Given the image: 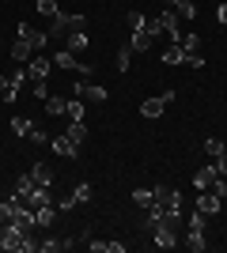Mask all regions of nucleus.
<instances>
[{"label": "nucleus", "instance_id": "nucleus-29", "mask_svg": "<svg viewBox=\"0 0 227 253\" xmlns=\"http://www.w3.org/2000/svg\"><path fill=\"white\" fill-rule=\"evenodd\" d=\"M129 61H133V49H129V45H121L118 61H114V64H118V72H129Z\"/></svg>", "mask_w": 227, "mask_h": 253}, {"label": "nucleus", "instance_id": "nucleus-39", "mask_svg": "<svg viewBox=\"0 0 227 253\" xmlns=\"http://www.w3.org/2000/svg\"><path fill=\"white\" fill-rule=\"evenodd\" d=\"M72 208H76V201H72V197H65V201L57 204V211H72Z\"/></svg>", "mask_w": 227, "mask_h": 253}, {"label": "nucleus", "instance_id": "nucleus-14", "mask_svg": "<svg viewBox=\"0 0 227 253\" xmlns=\"http://www.w3.org/2000/svg\"><path fill=\"white\" fill-rule=\"evenodd\" d=\"M27 76H31V84L45 80V76H49V61H42V57H34V61L27 64Z\"/></svg>", "mask_w": 227, "mask_h": 253}, {"label": "nucleus", "instance_id": "nucleus-27", "mask_svg": "<svg viewBox=\"0 0 227 253\" xmlns=\"http://www.w3.org/2000/svg\"><path fill=\"white\" fill-rule=\"evenodd\" d=\"M163 64H185V53H182V45H171V49L163 53Z\"/></svg>", "mask_w": 227, "mask_h": 253}, {"label": "nucleus", "instance_id": "nucleus-31", "mask_svg": "<svg viewBox=\"0 0 227 253\" xmlns=\"http://www.w3.org/2000/svg\"><path fill=\"white\" fill-rule=\"evenodd\" d=\"M133 201L140 204V208H148V204L155 201V189H133Z\"/></svg>", "mask_w": 227, "mask_h": 253}, {"label": "nucleus", "instance_id": "nucleus-21", "mask_svg": "<svg viewBox=\"0 0 227 253\" xmlns=\"http://www.w3.org/2000/svg\"><path fill=\"white\" fill-rule=\"evenodd\" d=\"M34 219H38V227H49V223L57 219V211H53V204H42V208H34Z\"/></svg>", "mask_w": 227, "mask_h": 253}, {"label": "nucleus", "instance_id": "nucleus-12", "mask_svg": "<svg viewBox=\"0 0 227 253\" xmlns=\"http://www.w3.org/2000/svg\"><path fill=\"white\" fill-rule=\"evenodd\" d=\"M68 42V53H87V45H91V38H87V31H72L65 38Z\"/></svg>", "mask_w": 227, "mask_h": 253}, {"label": "nucleus", "instance_id": "nucleus-3", "mask_svg": "<svg viewBox=\"0 0 227 253\" xmlns=\"http://www.w3.org/2000/svg\"><path fill=\"white\" fill-rule=\"evenodd\" d=\"M15 38H19V42H27V45H31L34 53H38V49H42L45 42H49V34H45V31H34L31 23H19V31H15Z\"/></svg>", "mask_w": 227, "mask_h": 253}, {"label": "nucleus", "instance_id": "nucleus-16", "mask_svg": "<svg viewBox=\"0 0 227 253\" xmlns=\"http://www.w3.org/2000/svg\"><path fill=\"white\" fill-rule=\"evenodd\" d=\"M185 246H189V250L193 253H205V231H201V227H189V234H185Z\"/></svg>", "mask_w": 227, "mask_h": 253}, {"label": "nucleus", "instance_id": "nucleus-24", "mask_svg": "<svg viewBox=\"0 0 227 253\" xmlns=\"http://www.w3.org/2000/svg\"><path fill=\"white\" fill-rule=\"evenodd\" d=\"M91 197H95V189H91L87 181H80V185H76V189H72V201H76V204H87V201H91Z\"/></svg>", "mask_w": 227, "mask_h": 253}, {"label": "nucleus", "instance_id": "nucleus-23", "mask_svg": "<svg viewBox=\"0 0 227 253\" xmlns=\"http://www.w3.org/2000/svg\"><path fill=\"white\" fill-rule=\"evenodd\" d=\"M178 45H182V53H185V57L201 53V38H197V34H182V42H178Z\"/></svg>", "mask_w": 227, "mask_h": 253}, {"label": "nucleus", "instance_id": "nucleus-7", "mask_svg": "<svg viewBox=\"0 0 227 253\" xmlns=\"http://www.w3.org/2000/svg\"><path fill=\"white\" fill-rule=\"evenodd\" d=\"M31 178H34V185H45V189H53V167L49 163H34L31 167Z\"/></svg>", "mask_w": 227, "mask_h": 253}, {"label": "nucleus", "instance_id": "nucleus-36", "mask_svg": "<svg viewBox=\"0 0 227 253\" xmlns=\"http://www.w3.org/2000/svg\"><path fill=\"white\" fill-rule=\"evenodd\" d=\"M208 189L216 193V197H227V181H224V178H216V181H212V185H208Z\"/></svg>", "mask_w": 227, "mask_h": 253}, {"label": "nucleus", "instance_id": "nucleus-26", "mask_svg": "<svg viewBox=\"0 0 227 253\" xmlns=\"http://www.w3.org/2000/svg\"><path fill=\"white\" fill-rule=\"evenodd\" d=\"M125 23H129V31H144V23H148V15H144V11H136V8H133L129 15H125Z\"/></svg>", "mask_w": 227, "mask_h": 253}, {"label": "nucleus", "instance_id": "nucleus-15", "mask_svg": "<svg viewBox=\"0 0 227 253\" xmlns=\"http://www.w3.org/2000/svg\"><path fill=\"white\" fill-rule=\"evenodd\" d=\"M129 49H133V53H148V49H151V34H148V31H133Z\"/></svg>", "mask_w": 227, "mask_h": 253}, {"label": "nucleus", "instance_id": "nucleus-32", "mask_svg": "<svg viewBox=\"0 0 227 253\" xmlns=\"http://www.w3.org/2000/svg\"><path fill=\"white\" fill-rule=\"evenodd\" d=\"M57 11H61V8H57V0H38V15H45V19H53Z\"/></svg>", "mask_w": 227, "mask_h": 253}, {"label": "nucleus", "instance_id": "nucleus-10", "mask_svg": "<svg viewBox=\"0 0 227 253\" xmlns=\"http://www.w3.org/2000/svg\"><path fill=\"white\" fill-rule=\"evenodd\" d=\"M163 4H167L171 11H178V19H185V23H189V19H197V8L189 4V0H163Z\"/></svg>", "mask_w": 227, "mask_h": 253}, {"label": "nucleus", "instance_id": "nucleus-8", "mask_svg": "<svg viewBox=\"0 0 227 253\" xmlns=\"http://www.w3.org/2000/svg\"><path fill=\"white\" fill-rule=\"evenodd\" d=\"M220 178V170H216V163H208V167H201L193 174V189H208V185H212V181Z\"/></svg>", "mask_w": 227, "mask_h": 253}, {"label": "nucleus", "instance_id": "nucleus-40", "mask_svg": "<svg viewBox=\"0 0 227 253\" xmlns=\"http://www.w3.org/2000/svg\"><path fill=\"white\" fill-rule=\"evenodd\" d=\"M216 19H220V23H224V27H227V0H224V4H220V11H216Z\"/></svg>", "mask_w": 227, "mask_h": 253}, {"label": "nucleus", "instance_id": "nucleus-25", "mask_svg": "<svg viewBox=\"0 0 227 253\" xmlns=\"http://www.w3.org/2000/svg\"><path fill=\"white\" fill-rule=\"evenodd\" d=\"M31 128H34L31 117H11V132H15V136H27Z\"/></svg>", "mask_w": 227, "mask_h": 253}, {"label": "nucleus", "instance_id": "nucleus-11", "mask_svg": "<svg viewBox=\"0 0 227 253\" xmlns=\"http://www.w3.org/2000/svg\"><path fill=\"white\" fill-rule=\"evenodd\" d=\"M163 110H167V98H163V95L144 98V102H140V114L144 117H163Z\"/></svg>", "mask_w": 227, "mask_h": 253}, {"label": "nucleus", "instance_id": "nucleus-19", "mask_svg": "<svg viewBox=\"0 0 227 253\" xmlns=\"http://www.w3.org/2000/svg\"><path fill=\"white\" fill-rule=\"evenodd\" d=\"M72 246V238H45V242H38V253H57V250H68Z\"/></svg>", "mask_w": 227, "mask_h": 253}, {"label": "nucleus", "instance_id": "nucleus-35", "mask_svg": "<svg viewBox=\"0 0 227 253\" xmlns=\"http://www.w3.org/2000/svg\"><path fill=\"white\" fill-rule=\"evenodd\" d=\"M205 219H208L205 211H197V208H193V215H189V227H201V231H205Z\"/></svg>", "mask_w": 227, "mask_h": 253}, {"label": "nucleus", "instance_id": "nucleus-18", "mask_svg": "<svg viewBox=\"0 0 227 253\" xmlns=\"http://www.w3.org/2000/svg\"><path fill=\"white\" fill-rule=\"evenodd\" d=\"M65 110H68V98H61V95H49V98H45V114H49V117H61Z\"/></svg>", "mask_w": 227, "mask_h": 253}, {"label": "nucleus", "instance_id": "nucleus-22", "mask_svg": "<svg viewBox=\"0 0 227 253\" xmlns=\"http://www.w3.org/2000/svg\"><path fill=\"white\" fill-rule=\"evenodd\" d=\"M65 117H68V121H84V98H80V95H76V98H68Z\"/></svg>", "mask_w": 227, "mask_h": 253}, {"label": "nucleus", "instance_id": "nucleus-28", "mask_svg": "<svg viewBox=\"0 0 227 253\" xmlns=\"http://www.w3.org/2000/svg\"><path fill=\"white\" fill-rule=\"evenodd\" d=\"M205 155H208V159H220V155H224V140L208 136V140H205Z\"/></svg>", "mask_w": 227, "mask_h": 253}, {"label": "nucleus", "instance_id": "nucleus-34", "mask_svg": "<svg viewBox=\"0 0 227 253\" xmlns=\"http://www.w3.org/2000/svg\"><path fill=\"white\" fill-rule=\"evenodd\" d=\"M27 140H31V144H38V148H42V144H49V136H45V132H42L38 125H34L31 132H27Z\"/></svg>", "mask_w": 227, "mask_h": 253}, {"label": "nucleus", "instance_id": "nucleus-13", "mask_svg": "<svg viewBox=\"0 0 227 253\" xmlns=\"http://www.w3.org/2000/svg\"><path fill=\"white\" fill-rule=\"evenodd\" d=\"M11 61H19L23 68H27V64L34 61V49H31L27 42H19V38H15V45H11Z\"/></svg>", "mask_w": 227, "mask_h": 253}, {"label": "nucleus", "instance_id": "nucleus-37", "mask_svg": "<svg viewBox=\"0 0 227 253\" xmlns=\"http://www.w3.org/2000/svg\"><path fill=\"white\" fill-rule=\"evenodd\" d=\"M212 163H216V170H220V178H227V151L220 159H212Z\"/></svg>", "mask_w": 227, "mask_h": 253}, {"label": "nucleus", "instance_id": "nucleus-2", "mask_svg": "<svg viewBox=\"0 0 227 253\" xmlns=\"http://www.w3.org/2000/svg\"><path fill=\"white\" fill-rule=\"evenodd\" d=\"M84 27H87L84 15H65V11L53 15V38H68L72 31H84Z\"/></svg>", "mask_w": 227, "mask_h": 253}, {"label": "nucleus", "instance_id": "nucleus-38", "mask_svg": "<svg viewBox=\"0 0 227 253\" xmlns=\"http://www.w3.org/2000/svg\"><path fill=\"white\" fill-rule=\"evenodd\" d=\"M76 68H80V80H91V76H95V68H91V64H84V61L76 64Z\"/></svg>", "mask_w": 227, "mask_h": 253}, {"label": "nucleus", "instance_id": "nucleus-20", "mask_svg": "<svg viewBox=\"0 0 227 253\" xmlns=\"http://www.w3.org/2000/svg\"><path fill=\"white\" fill-rule=\"evenodd\" d=\"M8 80H11V95H19L23 87H27V80H31V76H27V68H23V64H19V68H15V72H11Z\"/></svg>", "mask_w": 227, "mask_h": 253}, {"label": "nucleus", "instance_id": "nucleus-17", "mask_svg": "<svg viewBox=\"0 0 227 253\" xmlns=\"http://www.w3.org/2000/svg\"><path fill=\"white\" fill-rule=\"evenodd\" d=\"M23 204L19 201H0V227H8L11 219H15V211H19Z\"/></svg>", "mask_w": 227, "mask_h": 253}, {"label": "nucleus", "instance_id": "nucleus-5", "mask_svg": "<svg viewBox=\"0 0 227 253\" xmlns=\"http://www.w3.org/2000/svg\"><path fill=\"white\" fill-rule=\"evenodd\" d=\"M76 95L84 98V102L102 106V102H106V87H98V84H84V80H80V84H76Z\"/></svg>", "mask_w": 227, "mask_h": 253}, {"label": "nucleus", "instance_id": "nucleus-4", "mask_svg": "<svg viewBox=\"0 0 227 253\" xmlns=\"http://www.w3.org/2000/svg\"><path fill=\"white\" fill-rule=\"evenodd\" d=\"M19 204H27V208H42V204H53V197H49L45 185H31V189L19 197Z\"/></svg>", "mask_w": 227, "mask_h": 253}, {"label": "nucleus", "instance_id": "nucleus-9", "mask_svg": "<svg viewBox=\"0 0 227 253\" xmlns=\"http://www.w3.org/2000/svg\"><path fill=\"white\" fill-rule=\"evenodd\" d=\"M53 151H57V155H65V159H76V155H80V144L65 132V136H53Z\"/></svg>", "mask_w": 227, "mask_h": 253}, {"label": "nucleus", "instance_id": "nucleus-1", "mask_svg": "<svg viewBox=\"0 0 227 253\" xmlns=\"http://www.w3.org/2000/svg\"><path fill=\"white\" fill-rule=\"evenodd\" d=\"M155 189V208H163L167 215H182V193L178 189H171V185H151Z\"/></svg>", "mask_w": 227, "mask_h": 253}, {"label": "nucleus", "instance_id": "nucleus-6", "mask_svg": "<svg viewBox=\"0 0 227 253\" xmlns=\"http://www.w3.org/2000/svg\"><path fill=\"white\" fill-rule=\"evenodd\" d=\"M224 197H216L212 189H197V211H205V215H216Z\"/></svg>", "mask_w": 227, "mask_h": 253}, {"label": "nucleus", "instance_id": "nucleus-30", "mask_svg": "<svg viewBox=\"0 0 227 253\" xmlns=\"http://www.w3.org/2000/svg\"><path fill=\"white\" fill-rule=\"evenodd\" d=\"M68 136H72L76 144H84V140H87V125H84V121H72V125H68Z\"/></svg>", "mask_w": 227, "mask_h": 253}, {"label": "nucleus", "instance_id": "nucleus-33", "mask_svg": "<svg viewBox=\"0 0 227 253\" xmlns=\"http://www.w3.org/2000/svg\"><path fill=\"white\" fill-rule=\"evenodd\" d=\"M53 61L61 64V68H76V64H80V61H76V53H68V49H61V53L53 57Z\"/></svg>", "mask_w": 227, "mask_h": 253}]
</instances>
